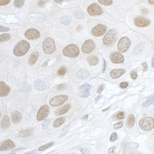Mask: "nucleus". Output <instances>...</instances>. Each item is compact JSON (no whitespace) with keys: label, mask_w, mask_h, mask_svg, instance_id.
Segmentation results:
<instances>
[{"label":"nucleus","mask_w":154,"mask_h":154,"mask_svg":"<svg viewBox=\"0 0 154 154\" xmlns=\"http://www.w3.org/2000/svg\"><path fill=\"white\" fill-rule=\"evenodd\" d=\"M25 0H15L14 5L17 8H21L23 6Z\"/></svg>","instance_id":"obj_34"},{"label":"nucleus","mask_w":154,"mask_h":154,"mask_svg":"<svg viewBox=\"0 0 154 154\" xmlns=\"http://www.w3.org/2000/svg\"><path fill=\"white\" fill-rule=\"evenodd\" d=\"M54 1H55V2H57V3H61L64 0H54Z\"/></svg>","instance_id":"obj_51"},{"label":"nucleus","mask_w":154,"mask_h":154,"mask_svg":"<svg viewBox=\"0 0 154 154\" xmlns=\"http://www.w3.org/2000/svg\"><path fill=\"white\" fill-rule=\"evenodd\" d=\"M152 67L154 68V56L152 58Z\"/></svg>","instance_id":"obj_53"},{"label":"nucleus","mask_w":154,"mask_h":154,"mask_svg":"<svg viewBox=\"0 0 154 154\" xmlns=\"http://www.w3.org/2000/svg\"><path fill=\"white\" fill-rule=\"evenodd\" d=\"M134 23L137 26L139 27H145L150 25L151 21L148 19L143 17L142 16H138L134 19Z\"/></svg>","instance_id":"obj_9"},{"label":"nucleus","mask_w":154,"mask_h":154,"mask_svg":"<svg viewBox=\"0 0 154 154\" xmlns=\"http://www.w3.org/2000/svg\"><path fill=\"white\" fill-rule=\"evenodd\" d=\"M126 70L123 69H117L112 70L110 72V76L113 79L119 78L125 73Z\"/></svg>","instance_id":"obj_18"},{"label":"nucleus","mask_w":154,"mask_h":154,"mask_svg":"<svg viewBox=\"0 0 154 154\" xmlns=\"http://www.w3.org/2000/svg\"><path fill=\"white\" fill-rule=\"evenodd\" d=\"M66 73H67V69L64 67H61L58 71V74L60 76L65 75Z\"/></svg>","instance_id":"obj_35"},{"label":"nucleus","mask_w":154,"mask_h":154,"mask_svg":"<svg viewBox=\"0 0 154 154\" xmlns=\"http://www.w3.org/2000/svg\"><path fill=\"white\" fill-rule=\"evenodd\" d=\"M10 37H11V36L9 34L5 33L1 35V36H0L1 42L9 40V39H10Z\"/></svg>","instance_id":"obj_31"},{"label":"nucleus","mask_w":154,"mask_h":154,"mask_svg":"<svg viewBox=\"0 0 154 154\" xmlns=\"http://www.w3.org/2000/svg\"><path fill=\"white\" fill-rule=\"evenodd\" d=\"M50 113V108L47 104L44 105L40 107L37 115V120L38 121L44 120L48 116Z\"/></svg>","instance_id":"obj_8"},{"label":"nucleus","mask_w":154,"mask_h":154,"mask_svg":"<svg viewBox=\"0 0 154 154\" xmlns=\"http://www.w3.org/2000/svg\"><path fill=\"white\" fill-rule=\"evenodd\" d=\"M114 149H115V147H112V148H110V150H109V153H113V152H114Z\"/></svg>","instance_id":"obj_47"},{"label":"nucleus","mask_w":154,"mask_h":154,"mask_svg":"<svg viewBox=\"0 0 154 154\" xmlns=\"http://www.w3.org/2000/svg\"><path fill=\"white\" fill-rule=\"evenodd\" d=\"M47 1V0H40V1L38 2V6H43V5L46 4V2Z\"/></svg>","instance_id":"obj_43"},{"label":"nucleus","mask_w":154,"mask_h":154,"mask_svg":"<svg viewBox=\"0 0 154 154\" xmlns=\"http://www.w3.org/2000/svg\"><path fill=\"white\" fill-rule=\"evenodd\" d=\"M96 47V45L93 41L91 39L86 40L83 44L82 50L84 53L88 54L92 52Z\"/></svg>","instance_id":"obj_10"},{"label":"nucleus","mask_w":154,"mask_h":154,"mask_svg":"<svg viewBox=\"0 0 154 154\" xmlns=\"http://www.w3.org/2000/svg\"><path fill=\"white\" fill-rule=\"evenodd\" d=\"M138 124H139V128L142 130L149 131L154 128V119L152 117H150L144 118L139 121Z\"/></svg>","instance_id":"obj_3"},{"label":"nucleus","mask_w":154,"mask_h":154,"mask_svg":"<svg viewBox=\"0 0 154 154\" xmlns=\"http://www.w3.org/2000/svg\"><path fill=\"white\" fill-rule=\"evenodd\" d=\"M87 11L90 15H99L103 13L101 7L96 4H92L89 6Z\"/></svg>","instance_id":"obj_12"},{"label":"nucleus","mask_w":154,"mask_h":154,"mask_svg":"<svg viewBox=\"0 0 154 154\" xmlns=\"http://www.w3.org/2000/svg\"><path fill=\"white\" fill-rule=\"evenodd\" d=\"M100 4L105 6H109L113 4V0H97Z\"/></svg>","instance_id":"obj_32"},{"label":"nucleus","mask_w":154,"mask_h":154,"mask_svg":"<svg viewBox=\"0 0 154 154\" xmlns=\"http://www.w3.org/2000/svg\"><path fill=\"white\" fill-rule=\"evenodd\" d=\"M135 123V118L134 115L130 114L128 116L127 121V124L129 128H131L134 126Z\"/></svg>","instance_id":"obj_26"},{"label":"nucleus","mask_w":154,"mask_h":154,"mask_svg":"<svg viewBox=\"0 0 154 154\" xmlns=\"http://www.w3.org/2000/svg\"><path fill=\"white\" fill-rule=\"evenodd\" d=\"M61 22L64 25H69L71 22V19L68 16H64L61 19Z\"/></svg>","instance_id":"obj_30"},{"label":"nucleus","mask_w":154,"mask_h":154,"mask_svg":"<svg viewBox=\"0 0 154 154\" xmlns=\"http://www.w3.org/2000/svg\"><path fill=\"white\" fill-rule=\"evenodd\" d=\"M54 144V142L50 143H48V144L44 145V146L40 147H39V148H38V150L40 151H43L45 150H47V148H50V147L52 146Z\"/></svg>","instance_id":"obj_33"},{"label":"nucleus","mask_w":154,"mask_h":154,"mask_svg":"<svg viewBox=\"0 0 154 154\" xmlns=\"http://www.w3.org/2000/svg\"><path fill=\"white\" fill-rule=\"evenodd\" d=\"M87 61L88 62L89 64H90V66H94L98 64L99 60V58L96 56L92 55L91 56H89L88 58Z\"/></svg>","instance_id":"obj_23"},{"label":"nucleus","mask_w":154,"mask_h":154,"mask_svg":"<svg viewBox=\"0 0 154 154\" xmlns=\"http://www.w3.org/2000/svg\"><path fill=\"white\" fill-rule=\"evenodd\" d=\"M106 27L104 25L99 24L94 27L92 30V33L96 37L102 36L106 32Z\"/></svg>","instance_id":"obj_11"},{"label":"nucleus","mask_w":154,"mask_h":154,"mask_svg":"<svg viewBox=\"0 0 154 154\" xmlns=\"http://www.w3.org/2000/svg\"><path fill=\"white\" fill-rule=\"evenodd\" d=\"M142 66L144 67V71H146L147 69V64L146 63H143L142 64Z\"/></svg>","instance_id":"obj_45"},{"label":"nucleus","mask_w":154,"mask_h":154,"mask_svg":"<svg viewBox=\"0 0 154 154\" xmlns=\"http://www.w3.org/2000/svg\"><path fill=\"white\" fill-rule=\"evenodd\" d=\"M65 118L64 117H62L59 118H57L56 120L54 121L53 123V126L54 128H58L59 127L61 126L62 124H63L65 121Z\"/></svg>","instance_id":"obj_27"},{"label":"nucleus","mask_w":154,"mask_h":154,"mask_svg":"<svg viewBox=\"0 0 154 154\" xmlns=\"http://www.w3.org/2000/svg\"><path fill=\"white\" fill-rule=\"evenodd\" d=\"M21 118H22V116L20 112L15 111L12 113L11 115V120L13 123L15 124L19 123L21 120Z\"/></svg>","instance_id":"obj_19"},{"label":"nucleus","mask_w":154,"mask_h":154,"mask_svg":"<svg viewBox=\"0 0 154 154\" xmlns=\"http://www.w3.org/2000/svg\"><path fill=\"white\" fill-rule=\"evenodd\" d=\"M70 107H71V105L70 104H67L64 105L63 106L60 107L59 109L57 110L55 113L56 115V116H60V115L66 113L70 109Z\"/></svg>","instance_id":"obj_20"},{"label":"nucleus","mask_w":154,"mask_h":154,"mask_svg":"<svg viewBox=\"0 0 154 154\" xmlns=\"http://www.w3.org/2000/svg\"><path fill=\"white\" fill-rule=\"evenodd\" d=\"M10 0H0V5L1 6L2 5H6L10 2Z\"/></svg>","instance_id":"obj_39"},{"label":"nucleus","mask_w":154,"mask_h":154,"mask_svg":"<svg viewBox=\"0 0 154 154\" xmlns=\"http://www.w3.org/2000/svg\"><path fill=\"white\" fill-rule=\"evenodd\" d=\"M118 138V135L116 133V132H114L113 133L110 137V142H114L116 141Z\"/></svg>","instance_id":"obj_36"},{"label":"nucleus","mask_w":154,"mask_h":154,"mask_svg":"<svg viewBox=\"0 0 154 154\" xmlns=\"http://www.w3.org/2000/svg\"><path fill=\"white\" fill-rule=\"evenodd\" d=\"M150 105H154V96L148 98L146 101L143 102L142 104V106L143 107H147Z\"/></svg>","instance_id":"obj_28"},{"label":"nucleus","mask_w":154,"mask_h":154,"mask_svg":"<svg viewBox=\"0 0 154 154\" xmlns=\"http://www.w3.org/2000/svg\"><path fill=\"white\" fill-rule=\"evenodd\" d=\"M122 125H123V122H118V123L114 124V125H113V128L114 129H120V128H121Z\"/></svg>","instance_id":"obj_38"},{"label":"nucleus","mask_w":154,"mask_h":154,"mask_svg":"<svg viewBox=\"0 0 154 154\" xmlns=\"http://www.w3.org/2000/svg\"><path fill=\"white\" fill-rule=\"evenodd\" d=\"M35 88L39 91H42L45 90L46 87L45 83L43 81L41 80H38L35 82L34 84Z\"/></svg>","instance_id":"obj_21"},{"label":"nucleus","mask_w":154,"mask_h":154,"mask_svg":"<svg viewBox=\"0 0 154 154\" xmlns=\"http://www.w3.org/2000/svg\"><path fill=\"white\" fill-rule=\"evenodd\" d=\"M38 55H39V54L37 51L30 54V55L29 56V60H28L29 64L30 65H33L34 64L37 62V59L38 58Z\"/></svg>","instance_id":"obj_22"},{"label":"nucleus","mask_w":154,"mask_h":154,"mask_svg":"<svg viewBox=\"0 0 154 154\" xmlns=\"http://www.w3.org/2000/svg\"><path fill=\"white\" fill-rule=\"evenodd\" d=\"M74 16L78 20H83L85 18L84 13L81 10H76L74 13Z\"/></svg>","instance_id":"obj_29"},{"label":"nucleus","mask_w":154,"mask_h":154,"mask_svg":"<svg viewBox=\"0 0 154 154\" xmlns=\"http://www.w3.org/2000/svg\"><path fill=\"white\" fill-rule=\"evenodd\" d=\"M106 61H105V60H104V70H103V73L105 71V70H106Z\"/></svg>","instance_id":"obj_48"},{"label":"nucleus","mask_w":154,"mask_h":154,"mask_svg":"<svg viewBox=\"0 0 154 154\" xmlns=\"http://www.w3.org/2000/svg\"><path fill=\"white\" fill-rule=\"evenodd\" d=\"M10 125L9 118L7 115L4 116L1 121V126L3 129H6L9 127Z\"/></svg>","instance_id":"obj_24"},{"label":"nucleus","mask_w":154,"mask_h":154,"mask_svg":"<svg viewBox=\"0 0 154 154\" xmlns=\"http://www.w3.org/2000/svg\"><path fill=\"white\" fill-rule=\"evenodd\" d=\"M50 120H48V119L45 120V121H43L42 124L43 129H45V128H46L48 126V124L50 123Z\"/></svg>","instance_id":"obj_37"},{"label":"nucleus","mask_w":154,"mask_h":154,"mask_svg":"<svg viewBox=\"0 0 154 154\" xmlns=\"http://www.w3.org/2000/svg\"><path fill=\"white\" fill-rule=\"evenodd\" d=\"M79 48L75 44H71L67 46L63 50V53L64 56L69 58H76L79 55Z\"/></svg>","instance_id":"obj_2"},{"label":"nucleus","mask_w":154,"mask_h":154,"mask_svg":"<svg viewBox=\"0 0 154 154\" xmlns=\"http://www.w3.org/2000/svg\"><path fill=\"white\" fill-rule=\"evenodd\" d=\"M117 32L114 29H111L105 35L103 39L104 44L107 46H112L117 39Z\"/></svg>","instance_id":"obj_4"},{"label":"nucleus","mask_w":154,"mask_h":154,"mask_svg":"<svg viewBox=\"0 0 154 154\" xmlns=\"http://www.w3.org/2000/svg\"><path fill=\"white\" fill-rule=\"evenodd\" d=\"M124 116H125L124 113H123V112H121V113H119L118 114H117V118L118 119H119V120H121V119L124 118Z\"/></svg>","instance_id":"obj_40"},{"label":"nucleus","mask_w":154,"mask_h":154,"mask_svg":"<svg viewBox=\"0 0 154 154\" xmlns=\"http://www.w3.org/2000/svg\"><path fill=\"white\" fill-rule=\"evenodd\" d=\"M15 147V144H14V143L13 142V141L10 140V139H8V140H5L4 141L2 142L1 144L0 150L1 151L8 150L13 149Z\"/></svg>","instance_id":"obj_16"},{"label":"nucleus","mask_w":154,"mask_h":154,"mask_svg":"<svg viewBox=\"0 0 154 154\" xmlns=\"http://www.w3.org/2000/svg\"><path fill=\"white\" fill-rule=\"evenodd\" d=\"M43 50L45 53L51 54L56 50V45L53 38H47L43 43Z\"/></svg>","instance_id":"obj_5"},{"label":"nucleus","mask_w":154,"mask_h":154,"mask_svg":"<svg viewBox=\"0 0 154 154\" xmlns=\"http://www.w3.org/2000/svg\"><path fill=\"white\" fill-rule=\"evenodd\" d=\"M25 37L28 39H35L40 37V33L35 29H30L26 31Z\"/></svg>","instance_id":"obj_14"},{"label":"nucleus","mask_w":154,"mask_h":154,"mask_svg":"<svg viewBox=\"0 0 154 154\" xmlns=\"http://www.w3.org/2000/svg\"><path fill=\"white\" fill-rule=\"evenodd\" d=\"M91 87L92 86L88 84L81 85L79 88L80 96L84 98L88 97L90 95V91Z\"/></svg>","instance_id":"obj_15"},{"label":"nucleus","mask_w":154,"mask_h":154,"mask_svg":"<svg viewBox=\"0 0 154 154\" xmlns=\"http://www.w3.org/2000/svg\"><path fill=\"white\" fill-rule=\"evenodd\" d=\"M148 2L151 4H154V0H148Z\"/></svg>","instance_id":"obj_50"},{"label":"nucleus","mask_w":154,"mask_h":154,"mask_svg":"<svg viewBox=\"0 0 154 154\" xmlns=\"http://www.w3.org/2000/svg\"><path fill=\"white\" fill-rule=\"evenodd\" d=\"M37 150H34L32 151H31V152H30V153H28V154H35V153H37Z\"/></svg>","instance_id":"obj_52"},{"label":"nucleus","mask_w":154,"mask_h":154,"mask_svg":"<svg viewBox=\"0 0 154 154\" xmlns=\"http://www.w3.org/2000/svg\"><path fill=\"white\" fill-rule=\"evenodd\" d=\"M110 59L113 63L115 64L121 63L124 61L123 56L121 53L116 51L113 52L110 54Z\"/></svg>","instance_id":"obj_13"},{"label":"nucleus","mask_w":154,"mask_h":154,"mask_svg":"<svg viewBox=\"0 0 154 154\" xmlns=\"http://www.w3.org/2000/svg\"><path fill=\"white\" fill-rule=\"evenodd\" d=\"M0 27H1V29H0L1 32H4V31H7L9 30V28H5V27H4L2 26H1Z\"/></svg>","instance_id":"obj_44"},{"label":"nucleus","mask_w":154,"mask_h":154,"mask_svg":"<svg viewBox=\"0 0 154 154\" xmlns=\"http://www.w3.org/2000/svg\"><path fill=\"white\" fill-rule=\"evenodd\" d=\"M30 47V45L28 42L26 40H21L14 47L13 54L17 56H22L28 52Z\"/></svg>","instance_id":"obj_1"},{"label":"nucleus","mask_w":154,"mask_h":154,"mask_svg":"<svg viewBox=\"0 0 154 154\" xmlns=\"http://www.w3.org/2000/svg\"><path fill=\"white\" fill-rule=\"evenodd\" d=\"M103 89H104L103 85H102L100 86L99 88H98V90H97V93H101V91L103 90Z\"/></svg>","instance_id":"obj_46"},{"label":"nucleus","mask_w":154,"mask_h":154,"mask_svg":"<svg viewBox=\"0 0 154 154\" xmlns=\"http://www.w3.org/2000/svg\"><path fill=\"white\" fill-rule=\"evenodd\" d=\"M10 87L5 84L4 82H0V96L1 97L6 96L10 93Z\"/></svg>","instance_id":"obj_17"},{"label":"nucleus","mask_w":154,"mask_h":154,"mask_svg":"<svg viewBox=\"0 0 154 154\" xmlns=\"http://www.w3.org/2000/svg\"><path fill=\"white\" fill-rule=\"evenodd\" d=\"M120 86L121 88H126L128 87V83L127 82H122V83H121L120 84Z\"/></svg>","instance_id":"obj_41"},{"label":"nucleus","mask_w":154,"mask_h":154,"mask_svg":"<svg viewBox=\"0 0 154 154\" xmlns=\"http://www.w3.org/2000/svg\"><path fill=\"white\" fill-rule=\"evenodd\" d=\"M109 108H107V109H106L104 110H103V111H104H104H105V110H108V109H109Z\"/></svg>","instance_id":"obj_54"},{"label":"nucleus","mask_w":154,"mask_h":154,"mask_svg":"<svg viewBox=\"0 0 154 154\" xmlns=\"http://www.w3.org/2000/svg\"><path fill=\"white\" fill-rule=\"evenodd\" d=\"M101 95H99V96H98L97 97H96V102H97L99 100V99H100V98H101Z\"/></svg>","instance_id":"obj_49"},{"label":"nucleus","mask_w":154,"mask_h":154,"mask_svg":"<svg viewBox=\"0 0 154 154\" xmlns=\"http://www.w3.org/2000/svg\"><path fill=\"white\" fill-rule=\"evenodd\" d=\"M131 78L132 79L135 80L137 77V74L136 72L132 71L130 73Z\"/></svg>","instance_id":"obj_42"},{"label":"nucleus","mask_w":154,"mask_h":154,"mask_svg":"<svg viewBox=\"0 0 154 154\" xmlns=\"http://www.w3.org/2000/svg\"><path fill=\"white\" fill-rule=\"evenodd\" d=\"M77 76L80 79H84L87 78L89 76V73L87 70H85V69H81L78 72Z\"/></svg>","instance_id":"obj_25"},{"label":"nucleus","mask_w":154,"mask_h":154,"mask_svg":"<svg viewBox=\"0 0 154 154\" xmlns=\"http://www.w3.org/2000/svg\"><path fill=\"white\" fill-rule=\"evenodd\" d=\"M131 44V41L128 38L122 37L118 44V49L121 53H125L128 50Z\"/></svg>","instance_id":"obj_6"},{"label":"nucleus","mask_w":154,"mask_h":154,"mask_svg":"<svg viewBox=\"0 0 154 154\" xmlns=\"http://www.w3.org/2000/svg\"><path fill=\"white\" fill-rule=\"evenodd\" d=\"M68 100V97L66 95H59L56 96L51 99L50 104L51 106L53 107L60 106L63 104Z\"/></svg>","instance_id":"obj_7"}]
</instances>
